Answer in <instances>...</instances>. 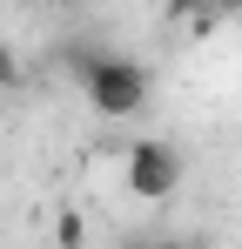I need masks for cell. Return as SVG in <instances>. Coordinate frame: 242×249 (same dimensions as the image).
<instances>
[{
	"label": "cell",
	"instance_id": "5b68a950",
	"mask_svg": "<svg viewBox=\"0 0 242 249\" xmlns=\"http://www.w3.org/2000/svg\"><path fill=\"white\" fill-rule=\"evenodd\" d=\"M208 7H229V0H208Z\"/></svg>",
	"mask_w": 242,
	"mask_h": 249
},
{
	"label": "cell",
	"instance_id": "3957f363",
	"mask_svg": "<svg viewBox=\"0 0 242 249\" xmlns=\"http://www.w3.org/2000/svg\"><path fill=\"white\" fill-rule=\"evenodd\" d=\"M54 243H87V222H81L74 209H68V215L54 222Z\"/></svg>",
	"mask_w": 242,
	"mask_h": 249
},
{
	"label": "cell",
	"instance_id": "6da1fadb",
	"mask_svg": "<svg viewBox=\"0 0 242 249\" xmlns=\"http://www.w3.org/2000/svg\"><path fill=\"white\" fill-rule=\"evenodd\" d=\"M74 88L87 94V108H94V115L121 122V115H135V108L148 101V68H141V61H128V54H101Z\"/></svg>",
	"mask_w": 242,
	"mask_h": 249
},
{
	"label": "cell",
	"instance_id": "7a4b0ae2",
	"mask_svg": "<svg viewBox=\"0 0 242 249\" xmlns=\"http://www.w3.org/2000/svg\"><path fill=\"white\" fill-rule=\"evenodd\" d=\"M121 189L141 196V202H168V196L182 189V155H175L168 142H128V155H121Z\"/></svg>",
	"mask_w": 242,
	"mask_h": 249
},
{
	"label": "cell",
	"instance_id": "277c9868",
	"mask_svg": "<svg viewBox=\"0 0 242 249\" xmlns=\"http://www.w3.org/2000/svg\"><path fill=\"white\" fill-rule=\"evenodd\" d=\"M0 88H20V61H14L7 41H0Z\"/></svg>",
	"mask_w": 242,
	"mask_h": 249
}]
</instances>
